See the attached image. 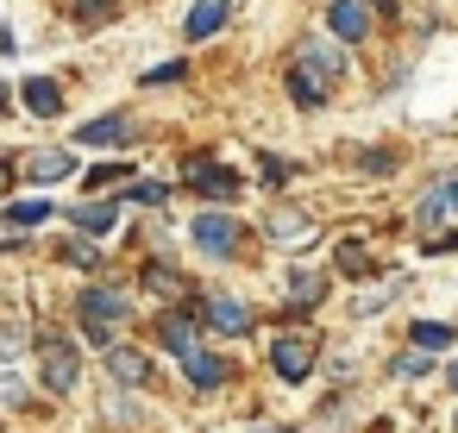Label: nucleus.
<instances>
[{"instance_id":"obj_22","label":"nucleus","mask_w":458,"mask_h":433,"mask_svg":"<svg viewBox=\"0 0 458 433\" xmlns=\"http://www.w3.org/2000/svg\"><path fill=\"white\" fill-rule=\"evenodd\" d=\"M7 220H13V226H38V220H51V201H13Z\"/></svg>"},{"instance_id":"obj_30","label":"nucleus","mask_w":458,"mask_h":433,"mask_svg":"<svg viewBox=\"0 0 458 433\" xmlns=\"http://www.w3.org/2000/svg\"><path fill=\"white\" fill-rule=\"evenodd\" d=\"M64 258H70V264H82V270H95V264H101V251H95V245H82V239H76V245H64Z\"/></svg>"},{"instance_id":"obj_28","label":"nucleus","mask_w":458,"mask_h":433,"mask_svg":"<svg viewBox=\"0 0 458 433\" xmlns=\"http://www.w3.org/2000/svg\"><path fill=\"white\" fill-rule=\"evenodd\" d=\"M107 13H114V0H76V20L82 26H101Z\"/></svg>"},{"instance_id":"obj_33","label":"nucleus","mask_w":458,"mask_h":433,"mask_svg":"<svg viewBox=\"0 0 458 433\" xmlns=\"http://www.w3.org/2000/svg\"><path fill=\"white\" fill-rule=\"evenodd\" d=\"M439 201H445V214H458V176H452V183H439Z\"/></svg>"},{"instance_id":"obj_1","label":"nucleus","mask_w":458,"mask_h":433,"mask_svg":"<svg viewBox=\"0 0 458 433\" xmlns=\"http://www.w3.org/2000/svg\"><path fill=\"white\" fill-rule=\"evenodd\" d=\"M76 314H82V333L107 352V345H114V327L132 314V301H126L120 289H82V295H76Z\"/></svg>"},{"instance_id":"obj_13","label":"nucleus","mask_w":458,"mask_h":433,"mask_svg":"<svg viewBox=\"0 0 458 433\" xmlns=\"http://www.w3.org/2000/svg\"><path fill=\"white\" fill-rule=\"evenodd\" d=\"M20 95H26V107H32L38 120H51V114H64V89H57L51 76H32V82H26Z\"/></svg>"},{"instance_id":"obj_7","label":"nucleus","mask_w":458,"mask_h":433,"mask_svg":"<svg viewBox=\"0 0 458 433\" xmlns=\"http://www.w3.org/2000/svg\"><path fill=\"white\" fill-rule=\"evenodd\" d=\"M189 183H195L201 195H214V201H220V195H239V176L220 170L214 157H189Z\"/></svg>"},{"instance_id":"obj_37","label":"nucleus","mask_w":458,"mask_h":433,"mask_svg":"<svg viewBox=\"0 0 458 433\" xmlns=\"http://www.w3.org/2000/svg\"><path fill=\"white\" fill-rule=\"evenodd\" d=\"M0 101H7V89H0Z\"/></svg>"},{"instance_id":"obj_32","label":"nucleus","mask_w":458,"mask_h":433,"mask_svg":"<svg viewBox=\"0 0 458 433\" xmlns=\"http://www.w3.org/2000/svg\"><path fill=\"white\" fill-rule=\"evenodd\" d=\"M107 183H120V164H101V170H89V189H107Z\"/></svg>"},{"instance_id":"obj_2","label":"nucleus","mask_w":458,"mask_h":433,"mask_svg":"<svg viewBox=\"0 0 458 433\" xmlns=\"http://www.w3.org/2000/svg\"><path fill=\"white\" fill-rule=\"evenodd\" d=\"M38 364H45V389H51V395H70L76 377H82V358H76V345H70L64 333H45V339H38Z\"/></svg>"},{"instance_id":"obj_4","label":"nucleus","mask_w":458,"mask_h":433,"mask_svg":"<svg viewBox=\"0 0 458 433\" xmlns=\"http://www.w3.org/2000/svg\"><path fill=\"white\" fill-rule=\"evenodd\" d=\"M201 320H208L214 333H226V339L251 333V308H245L239 295H208V301H201Z\"/></svg>"},{"instance_id":"obj_27","label":"nucleus","mask_w":458,"mask_h":433,"mask_svg":"<svg viewBox=\"0 0 458 433\" xmlns=\"http://www.w3.org/2000/svg\"><path fill=\"white\" fill-rule=\"evenodd\" d=\"M439 220H445V201H439V189L420 201V233H439Z\"/></svg>"},{"instance_id":"obj_24","label":"nucleus","mask_w":458,"mask_h":433,"mask_svg":"<svg viewBox=\"0 0 458 433\" xmlns=\"http://www.w3.org/2000/svg\"><path fill=\"white\" fill-rule=\"evenodd\" d=\"M120 201H139V208H157V201H170V189H164V183H132V189H126Z\"/></svg>"},{"instance_id":"obj_31","label":"nucleus","mask_w":458,"mask_h":433,"mask_svg":"<svg viewBox=\"0 0 458 433\" xmlns=\"http://www.w3.org/2000/svg\"><path fill=\"white\" fill-rule=\"evenodd\" d=\"M182 76H189V64H164V70H151L145 82H151V89H164V82H182Z\"/></svg>"},{"instance_id":"obj_14","label":"nucleus","mask_w":458,"mask_h":433,"mask_svg":"<svg viewBox=\"0 0 458 433\" xmlns=\"http://www.w3.org/2000/svg\"><path fill=\"white\" fill-rule=\"evenodd\" d=\"M182 370H189V383H195V389H220V383H226V364H220L214 352H201V345L182 358Z\"/></svg>"},{"instance_id":"obj_9","label":"nucleus","mask_w":458,"mask_h":433,"mask_svg":"<svg viewBox=\"0 0 458 433\" xmlns=\"http://www.w3.org/2000/svg\"><path fill=\"white\" fill-rule=\"evenodd\" d=\"M327 26L345 38V45H358L364 32H370V13H364V0H333V13H327Z\"/></svg>"},{"instance_id":"obj_5","label":"nucleus","mask_w":458,"mask_h":433,"mask_svg":"<svg viewBox=\"0 0 458 433\" xmlns=\"http://www.w3.org/2000/svg\"><path fill=\"white\" fill-rule=\"evenodd\" d=\"M301 76H314L320 89H333L339 76H345V57L333 51V45H301V64H295Z\"/></svg>"},{"instance_id":"obj_25","label":"nucleus","mask_w":458,"mask_h":433,"mask_svg":"<svg viewBox=\"0 0 458 433\" xmlns=\"http://www.w3.org/2000/svg\"><path fill=\"white\" fill-rule=\"evenodd\" d=\"M414 345L439 352V345H452V327H439V320H420V327H414Z\"/></svg>"},{"instance_id":"obj_35","label":"nucleus","mask_w":458,"mask_h":433,"mask_svg":"<svg viewBox=\"0 0 458 433\" xmlns=\"http://www.w3.org/2000/svg\"><path fill=\"white\" fill-rule=\"evenodd\" d=\"M452 383H458V364H452Z\"/></svg>"},{"instance_id":"obj_16","label":"nucleus","mask_w":458,"mask_h":433,"mask_svg":"<svg viewBox=\"0 0 458 433\" xmlns=\"http://www.w3.org/2000/svg\"><path fill=\"white\" fill-rule=\"evenodd\" d=\"M114 220H120V201H82V208H76V226H82V233H107Z\"/></svg>"},{"instance_id":"obj_20","label":"nucleus","mask_w":458,"mask_h":433,"mask_svg":"<svg viewBox=\"0 0 458 433\" xmlns=\"http://www.w3.org/2000/svg\"><path fill=\"white\" fill-rule=\"evenodd\" d=\"M301 233H308V220H301L295 208H276V214H270V239H301Z\"/></svg>"},{"instance_id":"obj_15","label":"nucleus","mask_w":458,"mask_h":433,"mask_svg":"<svg viewBox=\"0 0 458 433\" xmlns=\"http://www.w3.org/2000/svg\"><path fill=\"white\" fill-rule=\"evenodd\" d=\"M26 176H32V183H64V176H76V157H70V151H45V157L26 164Z\"/></svg>"},{"instance_id":"obj_6","label":"nucleus","mask_w":458,"mask_h":433,"mask_svg":"<svg viewBox=\"0 0 458 433\" xmlns=\"http://www.w3.org/2000/svg\"><path fill=\"white\" fill-rule=\"evenodd\" d=\"M270 364H276V377L301 383V377L314 370V345H308V339H276V345H270Z\"/></svg>"},{"instance_id":"obj_17","label":"nucleus","mask_w":458,"mask_h":433,"mask_svg":"<svg viewBox=\"0 0 458 433\" xmlns=\"http://www.w3.org/2000/svg\"><path fill=\"white\" fill-rule=\"evenodd\" d=\"M289 295H295V308H320V301H327V276L295 270V276H289Z\"/></svg>"},{"instance_id":"obj_26","label":"nucleus","mask_w":458,"mask_h":433,"mask_svg":"<svg viewBox=\"0 0 458 433\" xmlns=\"http://www.w3.org/2000/svg\"><path fill=\"white\" fill-rule=\"evenodd\" d=\"M0 408H32V389L20 377H0Z\"/></svg>"},{"instance_id":"obj_19","label":"nucleus","mask_w":458,"mask_h":433,"mask_svg":"<svg viewBox=\"0 0 458 433\" xmlns=\"http://www.w3.org/2000/svg\"><path fill=\"white\" fill-rule=\"evenodd\" d=\"M339 270H345V276H370V270H377V258H370L358 239H345V245H339Z\"/></svg>"},{"instance_id":"obj_8","label":"nucleus","mask_w":458,"mask_h":433,"mask_svg":"<svg viewBox=\"0 0 458 433\" xmlns=\"http://www.w3.org/2000/svg\"><path fill=\"white\" fill-rule=\"evenodd\" d=\"M132 139V120L126 114H101L89 126H76V145H126Z\"/></svg>"},{"instance_id":"obj_11","label":"nucleus","mask_w":458,"mask_h":433,"mask_svg":"<svg viewBox=\"0 0 458 433\" xmlns=\"http://www.w3.org/2000/svg\"><path fill=\"white\" fill-rule=\"evenodd\" d=\"M107 370H114L120 383H132V389H139V383H151V358H145V352H132V345H107Z\"/></svg>"},{"instance_id":"obj_18","label":"nucleus","mask_w":458,"mask_h":433,"mask_svg":"<svg viewBox=\"0 0 458 433\" xmlns=\"http://www.w3.org/2000/svg\"><path fill=\"white\" fill-rule=\"evenodd\" d=\"M289 101H295V107H320V101H327V89H320L314 76H301V70H289Z\"/></svg>"},{"instance_id":"obj_10","label":"nucleus","mask_w":458,"mask_h":433,"mask_svg":"<svg viewBox=\"0 0 458 433\" xmlns=\"http://www.w3.org/2000/svg\"><path fill=\"white\" fill-rule=\"evenodd\" d=\"M157 339H164L176 358H189V352H195V314H189V308L164 314V320H157Z\"/></svg>"},{"instance_id":"obj_21","label":"nucleus","mask_w":458,"mask_h":433,"mask_svg":"<svg viewBox=\"0 0 458 433\" xmlns=\"http://www.w3.org/2000/svg\"><path fill=\"white\" fill-rule=\"evenodd\" d=\"M26 352V327L20 320H0V364H13Z\"/></svg>"},{"instance_id":"obj_3","label":"nucleus","mask_w":458,"mask_h":433,"mask_svg":"<svg viewBox=\"0 0 458 433\" xmlns=\"http://www.w3.org/2000/svg\"><path fill=\"white\" fill-rule=\"evenodd\" d=\"M195 245L208 251V258H233L239 251V220H226V214H195Z\"/></svg>"},{"instance_id":"obj_23","label":"nucleus","mask_w":458,"mask_h":433,"mask_svg":"<svg viewBox=\"0 0 458 433\" xmlns=\"http://www.w3.org/2000/svg\"><path fill=\"white\" fill-rule=\"evenodd\" d=\"M145 289H151V295H182V276L164 270V264H151V270H145Z\"/></svg>"},{"instance_id":"obj_36","label":"nucleus","mask_w":458,"mask_h":433,"mask_svg":"<svg viewBox=\"0 0 458 433\" xmlns=\"http://www.w3.org/2000/svg\"><path fill=\"white\" fill-rule=\"evenodd\" d=\"M270 433H289V427H270Z\"/></svg>"},{"instance_id":"obj_12","label":"nucleus","mask_w":458,"mask_h":433,"mask_svg":"<svg viewBox=\"0 0 458 433\" xmlns=\"http://www.w3.org/2000/svg\"><path fill=\"white\" fill-rule=\"evenodd\" d=\"M226 20H233V7H226V0H201V7H189L182 32H189V38H214Z\"/></svg>"},{"instance_id":"obj_34","label":"nucleus","mask_w":458,"mask_h":433,"mask_svg":"<svg viewBox=\"0 0 458 433\" xmlns=\"http://www.w3.org/2000/svg\"><path fill=\"white\" fill-rule=\"evenodd\" d=\"M7 51H13V32H7V26H0V57H7Z\"/></svg>"},{"instance_id":"obj_29","label":"nucleus","mask_w":458,"mask_h":433,"mask_svg":"<svg viewBox=\"0 0 458 433\" xmlns=\"http://www.w3.org/2000/svg\"><path fill=\"white\" fill-rule=\"evenodd\" d=\"M433 370V358L427 352H408V358H395V377H427Z\"/></svg>"}]
</instances>
